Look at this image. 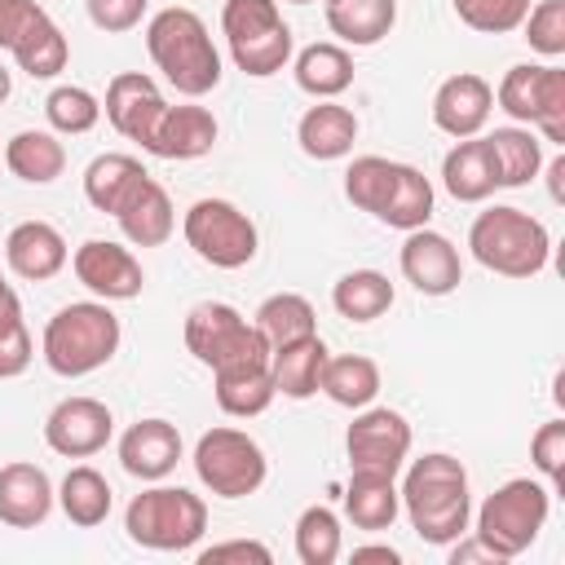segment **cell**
<instances>
[{
    "label": "cell",
    "mask_w": 565,
    "mask_h": 565,
    "mask_svg": "<svg viewBox=\"0 0 565 565\" xmlns=\"http://www.w3.org/2000/svg\"><path fill=\"white\" fill-rule=\"evenodd\" d=\"M402 512L411 521V530L433 543L446 547L459 534H468L472 521V490H468V468L446 455V450H428L419 459L402 463Z\"/></svg>",
    "instance_id": "cell-1"
},
{
    "label": "cell",
    "mask_w": 565,
    "mask_h": 565,
    "mask_svg": "<svg viewBox=\"0 0 565 565\" xmlns=\"http://www.w3.org/2000/svg\"><path fill=\"white\" fill-rule=\"evenodd\" d=\"M146 53L181 97H203L221 84V53L212 31L185 4H168L146 22Z\"/></svg>",
    "instance_id": "cell-2"
},
{
    "label": "cell",
    "mask_w": 565,
    "mask_h": 565,
    "mask_svg": "<svg viewBox=\"0 0 565 565\" xmlns=\"http://www.w3.org/2000/svg\"><path fill=\"white\" fill-rule=\"evenodd\" d=\"M119 340H124V331L106 300H71L44 322L40 358L53 375L79 380V375L102 371L119 353Z\"/></svg>",
    "instance_id": "cell-3"
},
{
    "label": "cell",
    "mask_w": 565,
    "mask_h": 565,
    "mask_svg": "<svg viewBox=\"0 0 565 565\" xmlns=\"http://www.w3.org/2000/svg\"><path fill=\"white\" fill-rule=\"evenodd\" d=\"M468 252L481 269H490L499 278H534L547 269L552 234L525 207L494 203V207L477 212V221L468 230Z\"/></svg>",
    "instance_id": "cell-4"
},
{
    "label": "cell",
    "mask_w": 565,
    "mask_h": 565,
    "mask_svg": "<svg viewBox=\"0 0 565 565\" xmlns=\"http://www.w3.org/2000/svg\"><path fill=\"white\" fill-rule=\"evenodd\" d=\"M185 349L212 371V375H234V371H252V366H269V344L256 331V322H247L234 305L225 300H199L185 313Z\"/></svg>",
    "instance_id": "cell-5"
},
{
    "label": "cell",
    "mask_w": 565,
    "mask_h": 565,
    "mask_svg": "<svg viewBox=\"0 0 565 565\" xmlns=\"http://www.w3.org/2000/svg\"><path fill=\"white\" fill-rule=\"evenodd\" d=\"M124 530L150 552H190L207 534V503L185 486H150L124 508Z\"/></svg>",
    "instance_id": "cell-6"
},
{
    "label": "cell",
    "mask_w": 565,
    "mask_h": 565,
    "mask_svg": "<svg viewBox=\"0 0 565 565\" xmlns=\"http://www.w3.org/2000/svg\"><path fill=\"white\" fill-rule=\"evenodd\" d=\"M552 512V490L547 481L534 477H512L503 481L494 494H486V503L477 508V539L490 543V552L499 561H512L521 552H530V543L543 534Z\"/></svg>",
    "instance_id": "cell-7"
},
{
    "label": "cell",
    "mask_w": 565,
    "mask_h": 565,
    "mask_svg": "<svg viewBox=\"0 0 565 565\" xmlns=\"http://www.w3.org/2000/svg\"><path fill=\"white\" fill-rule=\"evenodd\" d=\"M221 31H225L234 66L252 79H269L291 62L296 35L282 22L278 0H225Z\"/></svg>",
    "instance_id": "cell-8"
},
{
    "label": "cell",
    "mask_w": 565,
    "mask_h": 565,
    "mask_svg": "<svg viewBox=\"0 0 565 565\" xmlns=\"http://www.w3.org/2000/svg\"><path fill=\"white\" fill-rule=\"evenodd\" d=\"M190 463H194V477L203 481V490H212L216 499H247L269 477V459H265L260 441L230 424L207 428L194 441Z\"/></svg>",
    "instance_id": "cell-9"
},
{
    "label": "cell",
    "mask_w": 565,
    "mask_h": 565,
    "mask_svg": "<svg viewBox=\"0 0 565 565\" xmlns=\"http://www.w3.org/2000/svg\"><path fill=\"white\" fill-rule=\"evenodd\" d=\"M494 102L508 119L534 128L547 146H565V71L556 62H521L512 66L499 88Z\"/></svg>",
    "instance_id": "cell-10"
},
{
    "label": "cell",
    "mask_w": 565,
    "mask_h": 565,
    "mask_svg": "<svg viewBox=\"0 0 565 565\" xmlns=\"http://www.w3.org/2000/svg\"><path fill=\"white\" fill-rule=\"evenodd\" d=\"M181 234H185L190 252L199 260H207L212 269H243V265L256 260V247H260L256 221L230 199L190 203V212L181 221Z\"/></svg>",
    "instance_id": "cell-11"
},
{
    "label": "cell",
    "mask_w": 565,
    "mask_h": 565,
    "mask_svg": "<svg viewBox=\"0 0 565 565\" xmlns=\"http://www.w3.org/2000/svg\"><path fill=\"white\" fill-rule=\"evenodd\" d=\"M0 49L13 53L18 71H26L31 79H53L71 62L62 26L35 0H0Z\"/></svg>",
    "instance_id": "cell-12"
},
{
    "label": "cell",
    "mask_w": 565,
    "mask_h": 565,
    "mask_svg": "<svg viewBox=\"0 0 565 565\" xmlns=\"http://www.w3.org/2000/svg\"><path fill=\"white\" fill-rule=\"evenodd\" d=\"M411 424L393 406H362L344 433V455L349 472H384L397 477L406 455H411Z\"/></svg>",
    "instance_id": "cell-13"
},
{
    "label": "cell",
    "mask_w": 565,
    "mask_h": 565,
    "mask_svg": "<svg viewBox=\"0 0 565 565\" xmlns=\"http://www.w3.org/2000/svg\"><path fill=\"white\" fill-rule=\"evenodd\" d=\"M115 433V415L106 402L97 397H62L49 415H44V446L62 459H93L97 450H106Z\"/></svg>",
    "instance_id": "cell-14"
},
{
    "label": "cell",
    "mask_w": 565,
    "mask_h": 565,
    "mask_svg": "<svg viewBox=\"0 0 565 565\" xmlns=\"http://www.w3.org/2000/svg\"><path fill=\"white\" fill-rule=\"evenodd\" d=\"M71 269L75 278L106 305L115 300H137L141 287H146V269L141 260L132 256V247L115 243V238H84L71 256Z\"/></svg>",
    "instance_id": "cell-15"
},
{
    "label": "cell",
    "mask_w": 565,
    "mask_h": 565,
    "mask_svg": "<svg viewBox=\"0 0 565 565\" xmlns=\"http://www.w3.org/2000/svg\"><path fill=\"white\" fill-rule=\"evenodd\" d=\"M397 265H402V278H406L419 296H450V291H459V282H463L459 247H455L446 234L428 230V225L406 230L402 252H397Z\"/></svg>",
    "instance_id": "cell-16"
},
{
    "label": "cell",
    "mask_w": 565,
    "mask_h": 565,
    "mask_svg": "<svg viewBox=\"0 0 565 565\" xmlns=\"http://www.w3.org/2000/svg\"><path fill=\"white\" fill-rule=\"evenodd\" d=\"M163 110H168V102H163L159 84H154L150 75H141V71H119V75L106 84L102 115L110 119V128H115L119 137H128V141H137V146L150 141V132H154V124H159Z\"/></svg>",
    "instance_id": "cell-17"
},
{
    "label": "cell",
    "mask_w": 565,
    "mask_h": 565,
    "mask_svg": "<svg viewBox=\"0 0 565 565\" xmlns=\"http://www.w3.org/2000/svg\"><path fill=\"white\" fill-rule=\"evenodd\" d=\"M490 110H494V88L472 71H459V75L441 79L437 93H433V124L455 141L477 137L486 128Z\"/></svg>",
    "instance_id": "cell-18"
},
{
    "label": "cell",
    "mask_w": 565,
    "mask_h": 565,
    "mask_svg": "<svg viewBox=\"0 0 565 565\" xmlns=\"http://www.w3.org/2000/svg\"><path fill=\"white\" fill-rule=\"evenodd\" d=\"M57 503V490L49 481V472L40 463L13 459L0 468V521L13 530H35L49 521Z\"/></svg>",
    "instance_id": "cell-19"
},
{
    "label": "cell",
    "mask_w": 565,
    "mask_h": 565,
    "mask_svg": "<svg viewBox=\"0 0 565 565\" xmlns=\"http://www.w3.org/2000/svg\"><path fill=\"white\" fill-rule=\"evenodd\" d=\"M71 252L57 225L49 221H18L4 238V265L26 282H49L66 269Z\"/></svg>",
    "instance_id": "cell-20"
},
{
    "label": "cell",
    "mask_w": 565,
    "mask_h": 565,
    "mask_svg": "<svg viewBox=\"0 0 565 565\" xmlns=\"http://www.w3.org/2000/svg\"><path fill=\"white\" fill-rule=\"evenodd\" d=\"M181 433H177V424H168V419H137L124 437H119V463H124V472L128 477H137V481H163L177 463H181Z\"/></svg>",
    "instance_id": "cell-21"
},
{
    "label": "cell",
    "mask_w": 565,
    "mask_h": 565,
    "mask_svg": "<svg viewBox=\"0 0 565 565\" xmlns=\"http://www.w3.org/2000/svg\"><path fill=\"white\" fill-rule=\"evenodd\" d=\"M216 137H221L216 115L207 106L185 102V106H168L159 115V124L141 150H150L159 159H203V154H212Z\"/></svg>",
    "instance_id": "cell-22"
},
{
    "label": "cell",
    "mask_w": 565,
    "mask_h": 565,
    "mask_svg": "<svg viewBox=\"0 0 565 565\" xmlns=\"http://www.w3.org/2000/svg\"><path fill=\"white\" fill-rule=\"evenodd\" d=\"M296 141H300V150H305L309 159H318V163L344 159V154L353 150V141H358V115H353L349 106H340L335 97L313 102V106L300 115V124H296Z\"/></svg>",
    "instance_id": "cell-23"
},
{
    "label": "cell",
    "mask_w": 565,
    "mask_h": 565,
    "mask_svg": "<svg viewBox=\"0 0 565 565\" xmlns=\"http://www.w3.org/2000/svg\"><path fill=\"white\" fill-rule=\"evenodd\" d=\"M115 221H119V230H124V238H128L132 247H163V243L172 238V230H177L172 199H168V190H163L154 177H146V181L124 199V207L115 212Z\"/></svg>",
    "instance_id": "cell-24"
},
{
    "label": "cell",
    "mask_w": 565,
    "mask_h": 565,
    "mask_svg": "<svg viewBox=\"0 0 565 565\" xmlns=\"http://www.w3.org/2000/svg\"><path fill=\"white\" fill-rule=\"evenodd\" d=\"M441 185H446V194L455 203H486L499 190L494 163H490V146H486L481 132L477 137H463V141H455L446 150V159H441Z\"/></svg>",
    "instance_id": "cell-25"
},
{
    "label": "cell",
    "mask_w": 565,
    "mask_h": 565,
    "mask_svg": "<svg viewBox=\"0 0 565 565\" xmlns=\"http://www.w3.org/2000/svg\"><path fill=\"white\" fill-rule=\"evenodd\" d=\"M486 146H490V163H494L499 190L530 185L543 172V137L534 128H525V124H508V128L486 132Z\"/></svg>",
    "instance_id": "cell-26"
},
{
    "label": "cell",
    "mask_w": 565,
    "mask_h": 565,
    "mask_svg": "<svg viewBox=\"0 0 565 565\" xmlns=\"http://www.w3.org/2000/svg\"><path fill=\"white\" fill-rule=\"evenodd\" d=\"M327 344L322 335H300L291 344H278L269 349V375H274V388L291 402H305L318 393V375H322V362H327Z\"/></svg>",
    "instance_id": "cell-27"
},
{
    "label": "cell",
    "mask_w": 565,
    "mask_h": 565,
    "mask_svg": "<svg viewBox=\"0 0 565 565\" xmlns=\"http://www.w3.org/2000/svg\"><path fill=\"white\" fill-rule=\"evenodd\" d=\"M4 168L26 185H49L66 172V146L49 128H22L4 141Z\"/></svg>",
    "instance_id": "cell-28"
},
{
    "label": "cell",
    "mask_w": 565,
    "mask_h": 565,
    "mask_svg": "<svg viewBox=\"0 0 565 565\" xmlns=\"http://www.w3.org/2000/svg\"><path fill=\"white\" fill-rule=\"evenodd\" d=\"M402 512V494H397V477L384 472H349L344 486V516L353 521V530H388Z\"/></svg>",
    "instance_id": "cell-29"
},
{
    "label": "cell",
    "mask_w": 565,
    "mask_h": 565,
    "mask_svg": "<svg viewBox=\"0 0 565 565\" xmlns=\"http://www.w3.org/2000/svg\"><path fill=\"white\" fill-rule=\"evenodd\" d=\"M291 75H296V84H300L309 97L327 102V97H340V93L353 84V57H349L344 44L318 40V44H305V49L296 53Z\"/></svg>",
    "instance_id": "cell-30"
},
{
    "label": "cell",
    "mask_w": 565,
    "mask_h": 565,
    "mask_svg": "<svg viewBox=\"0 0 565 565\" xmlns=\"http://www.w3.org/2000/svg\"><path fill=\"white\" fill-rule=\"evenodd\" d=\"M146 177H150V172L141 168V159H132V154H124V150H106V154H97V159L84 168V199H88L97 212L115 216V212L124 207V199H128Z\"/></svg>",
    "instance_id": "cell-31"
},
{
    "label": "cell",
    "mask_w": 565,
    "mask_h": 565,
    "mask_svg": "<svg viewBox=\"0 0 565 565\" xmlns=\"http://www.w3.org/2000/svg\"><path fill=\"white\" fill-rule=\"evenodd\" d=\"M397 22V0H335L327 4V26L344 49L380 44Z\"/></svg>",
    "instance_id": "cell-32"
},
{
    "label": "cell",
    "mask_w": 565,
    "mask_h": 565,
    "mask_svg": "<svg viewBox=\"0 0 565 565\" xmlns=\"http://www.w3.org/2000/svg\"><path fill=\"white\" fill-rule=\"evenodd\" d=\"M318 393H327L335 406H349V411H362L380 397V366L362 353H340L322 362V375H318Z\"/></svg>",
    "instance_id": "cell-33"
},
{
    "label": "cell",
    "mask_w": 565,
    "mask_h": 565,
    "mask_svg": "<svg viewBox=\"0 0 565 565\" xmlns=\"http://www.w3.org/2000/svg\"><path fill=\"white\" fill-rule=\"evenodd\" d=\"M110 503H115V490H110V481H106L93 463H75V468L62 477V486H57V508H62L66 521L79 525V530L102 525V521L110 516Z\"/></svg>",
    "instance_id": "cell-34"
},
{
    "label": "cell",
    "mask_w": 565,
    "mask_h": 565,
    "mask_svg": "<svg viewBox=\"0 0 565 565\" xmlns=\"http://www.w3.org/2000/svg\"><path fill=\"white\" fill-rule=\"evenodd\" d=\"M393 296L397 291H393L388 274H380V269H349L331 287V305L349 322H375V318H384L393 309Z\"/></svg>",
    "instance_id": "cell-35"
},
{
    "label": "cell",
    "mask_w": 565,
    "mask_h": 565,
    "mask_svg": "<svg viewBox=\"0 0 565 565\" xmlns=\"http://www.w3.org/2000/svg\"><path fill=\"white\" fill-rule=\"evenodd\" d=\"M252 322H256V331L265 335L269 349L291 344V340L318 331V313H313V305L300 291H274V296H265L260 309L252 313Z\"/></svg>",
    "instance_id": "cell-36"
},
{
    "label": "cell",
    "mask_w": 565,
    "mask_h": 565,
    "mask_svg": "<svg viewBox=\"0 0 565 565\" xmlns=\"http://www.w3.org/2000/svg\"><path fill=\"white\" fill-rule=\"evenodd\" d=\"M428 216H433V181L415 163H397V181H393V190H388V199H384L375 221L406 234V230L428 225Z\"/></svg>",
    "instance_id": "cell-37"
},
{
    "label": "cell",
    "mask_w": 565,
    "mask_h": 565,
    "mask_svg": "<svg viewBox=\"0 0 565 565\" xmlns=\"http://www.w3.org/2000/svg\"><path fill=\"white\" fill-rule=\"evenodd\" d=\"M212 393H216V406L225 415H234V419L265 415L269 402L278 397L269 366H252V371H234V375H212Z\"/></svg>",
    "instance_id": "cell-38"
},
{
    "label": "cell",
    "mask_w": 565,
    "mask_h": 565,
    "mask_svg": "<svg viewBox=\"0 0 565 565\" xmlns=\"http://www.w3.org/2000/svg\"><path fill=\"white\" fill-rule=\"evenodd\" d=\"M344 552V525L327 503H309L296 516V556L300 565H331Z\"/></svg>",
    "instance_id": "cell-39"
},
{
    "label": "cell",
    "mask_w": 565,
    "mask_h": 565,
    "mask_svg": "<svg viewBox=\"0 0 565 565\" xmlns=\"http://www.w3.org/2000/svg\"><path fill=\"white\" fill-rule=\"evenodd\" d=\"M44 115H49V128L62 132V137H84L97 128L102 119V102L79 88V84H57L49 97H44Z\"/></svg>",
    "instance_id": "cell-40"
},
{
    "label": "cell",
    "mask_w": 565,
    "mask_h": 565,
    "mask_svg": "<svg viewBox=\"0 0 565 565\" xmlns=\"http://www.w3.org/2000/svg\"><path fill=\"white\" fill-rule=\"evenodd\" d=\"M35 358V344H31V331H26V318H22V300L13 287L0 291V380H13L31 366Z\"/></svg>",
    "instance_id": "cell-41"
},
{
    "label": "cell",
    "mask_w": 565,
    "mask_h": 565,
    "mask_svg": "<svg viewBox=\"0 0 565 565\" xmlns=\"http://www.w3.org/2000/svg\"><path fill=\"white\" fill-rule=\"evenodd\" d=\"M450 4H455V18L481 35H508L530 13V0H450Z\"/></svg>",
    "instance_id": "cell-42"
},
{
    "label": "cell",
    "mask_w": 565,
    "mask_h": 565,
    "mask_svg": "<svg viewBox=\"0 0 565 565\" xmlns=\"http://www.w3.org/2000/svg\"><path fill=\"white\" fill-rule=\"evenodd\" d=\"M525 40H530V49L539 53V57H561L565 53V0H539V4H530V13H525Z\"/></svg>",
    "instance_id": "cell-43"
},
{
    "label": "cell",
    "mask_w": 565,
    "mask_h": 565,
    "mask_svg": "<svg viewBox=\"0 0 565 565\" xmlns=\"http://www.w3.org/2000/svg\"><path fill=\"white\" fill-rule=\"evenodd\" d=\"M530 459H534L539 477L547 481V490L556 494L565 486V419L539 424V433L530 437Z\"/></svg>",
    "instance_id": "cell-44"
},
{
    "label": "cell",
    "mask_w": 565,
    "mask_h": 565,
    "mask_svg": "<svg viewBox=\"0 0 565 565\" xmlns=\"http://www.w3.org/2000/svg\"><path fill=\"white\" fill-rule=\"evenodd\" d=\"M150 0H84L88 9V22L106 35H124L132 26H141V13H146Z\"/></svg>",
    "instance_id": "cell-45"
},
{
    "label": "cell",
    "mask_w": 565,
    "mask_h": 565,
    "mask_svg": "<svg viewBox=\"0 0 565 565\" xmlns=\"http://www.w3.org/2000/svg\"><path fill=\"white\" fill-rule=\"evenodd\" d=\"M225 561H256V565H269L274 552L260 543V539H230V543H212L199 552V565H225Z\"/></svg>",
    "instance_id": "cell-46"
},
{
    "label": "cell",
    "mask_w": 565,
    "mask_h": 565,
    "mask_svg": "<svg viewBox=\"0 0 565 565\" xmlns=\"http://www.w3.org/2000/svg\"><path fill=\"white\" fill-rule=\"evenodd\" d=\"M349 561H353V565H362V561L397 565V561H402V552H397V547H388V543H362V547H353V552H349Z\"/></svg>",
    "instance_id": "cell-47"
},
{
    "label": "cell",
    "mask_w": 565,
    "mask_h": 565,
    "mask_svg": "<svg viewBox=\"0 0 565 565\" xmlns=\"http://www.w3.org/2000/svg\"><path fill=\"white\" fill-rule=\"evenodd\" d=\"M547 177H552V199L561 203V199H565V190H561V177H565V154H556V159L547 163Z\"/></svg>",
    "instance_id": "cell-48"
},
{
    "label": "cell",
    "mask_w": 565,
    "mask_h": 565,
    "mask_svg": "<svg viewBox=\"0 0 565 565\" xmlns=\"http://www.w3.org/2000/svg\"><path fill=\"white\" fill-rule=\"evenodd\" d=\"M9 93H13V75H9V66L0 62V102H4Z\"/></svg>",
    "instance_id": "cell-49"
},
{
    "label": "cell",
    "mask_w": 565,
    "mask_h": 565,
    "mask_svg": "<svg viewBox=\"0 0 565 565\" xmlns=\"http://www.w3.org/2000/svg\"><path fill=\"white\" fill-rule=\"evenodd\" d=\"M287 4H309V0H287Z\"/></svg>",
    "instance_id": "cell-50"
},
{
    "label": "cell",
    "mask_w": 565,
    "mask_h": 565,
    "mask_svg": "<svg viewBox=\"0 0 565 565\" xmlns=\"http://www.w3.org/2000/svg\"><path fill=\"white\" fill-rule=\"evenodd\" d=\"M4 287H9V282H4V274H0V291H4Z\"/></svg>",
    "instance_id": "cell-51"
},
{
    "label": "cell",
    "mask_w": 565,
    "mask_h": 565,
    "mask_svg": "<svg viewBox=\"0 0 565 565\" xmlns=\"http://www.w3.org/2000/svg\"><path fill=\"white\" fill-rule=\"evenodd\" d=\"M322 4H335V0H322Z\"/></svg>",
    "instance_id": "cell-52"
}]
</instances>
